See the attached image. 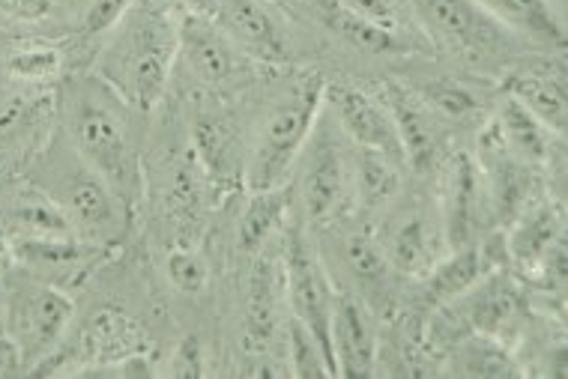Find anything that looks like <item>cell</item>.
<instances>
[{
    "instance_id": "cell-1",
    "label": "cell",
    "mask_w": 568,
    "mask_h": 379,
    "mask_svg": "<svg viewBox=\"0 0 568 379\" xmlns=\"http://www.w3.org/2000/svg\"><path fill=\"white\" fill-rule=\"evenodd\" d=\"M180 54V19L165 0H135L114 40L102 54L99 72L126 105L153 111L168 90Z\"/></svg>"
},
{
    "instance_id": "cell-2",
    "label": "cell",
    "mask_w": 568,
    "mask_h": 379,
    "mask_svg": "<svg viewBox=\"0 0 568 379\" xmlns=\"http://www.w3.org/2000/svg\"><path fill=\"white\" fill-rule=\"evenodd\" d=\"M326 81L324 75H303L294 81L261 123L257 141L252 146V156L245 162V185L248 192H266L284 185L291 167L308 144L321 111H324Z\"/></svg>"
},
{
    "instance_id": "cell-3",
    "label": "cell",
    "mask_w": 568,
    "mask_h": 379,
    "mask_svg": "<svg viewBox=\"0 0 568 379\" xmlns=\"http://www.w3.org/2000/svg\"><path fill=\"white\" fill-rule=\"evenodd\" d=\"M69 129L81 162L109 183L120 204H132L141 192V167L135 146L129 141L126 123L118 111L105 99L81 96L72 105Z\"/></svg>"
},
{
    "instance_id": "cell-4",
    "label": "cell",
    "mask_w": 568,
    "mask_h": 379,
    "mask_svg": "<svg viewBox=\"0 0 568 379\" xmlns=\"http://www.w3.org/2000/svg\"><path fill=\"white\" fill-rule=\"evenodd\" d=\"M284 293L291 301V317L303 322L305 329L312 331L314 340L321 344L329 368L338 377L333 356V308H335V290L329 284L324 263L305 239L300 227H291L287 245H284Z\"/></svg>"
},
{
    "instance_id": "cell-5",
    "label": "cell",
    "mask_w": 568,
    "mask_h": 379,
    "mask_svg": "<svg viewBox=\"0 0 568 379\" xmlns=\"http://www.w3.org/2000/svg\"><path fill=\"white\" fill-rule=\"evenodd\" d=\"M75 314V305L67 293L49 284H21L10 299V331L19 350L21 370H37L42 359L67 335V326Z\"/></svg>"
},
{
    "instance_id": "cell-6",
    "label": "cell",
    "mask_w": 568,
    "mask_h": 379,
    "mask_svg": "<svg viewBox=\"0 0 568 379\" xmlns=\"http://www.w3.org/2000/svg\"><path fill=\"white\" fill-rule=\"evenodd\" d=\"M434 40L460 58H494L506 49L509 30L490 19L476 0H407Z\"/></svg>"
},
{
    "instance_id": "cell-7",
    "label": "cell",
    "mask_w": 568,
    "mask_h": 379,
    "mask_svg": "<svg viewBox=\"0 0 568 379\" xmlns=\"http://www.w3.org/2000/svg\"><path fill=\"white\" fill-rule=\"evenodd\" d=\"M324 105L333 107L335 120L359 150H374L404 165V150L383 102L353 84H326Z\"/></svg>"
},
{
    "instance_id": "cell-8",
    "label": "cell",
    "mask_w": 568,
    "mask_h": 379,
    "mask_svg": "<svg viewBox=\"0 0 568 379\" xmlns=\"http://www.w3.org/2000/svg\"><path fill=\"white\" fill-rule=\"evenodd\" d=\"M377 99L393 117V126L404 150V165L419 171V174L428 171L437 162V150H440V132L434 123L432 107L422 102L419 93H413L395 81H383Z\"/></svg>"
},
{
    "instance_id": "cell-9",
    "label": "cell",
    "mask_w": 568,
    "mask_h": 379,
    "mask_svg": "<svg viewBox=\"0 0 568 379\" xmlns=\"http://www.w3.org/2000/svg\"><path fill=\"white\" fill-rule=\"evenodd\" d=\"M216 24L245 58H255L261 63L291 60V42L284 30L257 0H219Z\"/></svg>"
},
{
    "instance_id": "cell-10",
    "label": "cell",
    "mask_w": 568,
    "mask_h": 379,
    "mask_svg": "<svg viewBox=\"0 0 568 379\" xmlns=\"http://www.w3.org/2000/svg\"><path fill=\"white\" fill-rule=\"evenodd\" d=\"M333 356L338 377L365 379L377 373V331L359 299L335 293Z\"/></svg>"
},
{
    "instance_id": "cell-11",
    "label": "cell",
    "mask_w": 568,
    "mask_h": 379,
    "mask_svg": "<svg viewBox=\"0 0 568 379\" xmlns=\"http://www.w3.org/2000/svg\"><path fill=\"white\" fill-rule=\"evenodd\" d=\"M308 162L303 174V201L305 215L312 224L329 222L344 197V156L326 129L314 126L308 137Z\"/></svg>"
},
{
    "instance_id": "cell-12",
    "label": "cell",
    "mask_w": 568,
    "mask_h": 379,
    "mask_svg": "<svg viewBox=\"0 0 568 379\" xmlns=\"http://www.w3.org/2000/svg\"><path fill=\"white\" fill-rule=\"evenodd\" d=\"M479 165L467 153L449 158L443 174V236L449 248L473 245L479 224Z\"/></svg>"
},
{
    "instance_id": "cell-13",
    "label": "cell",
    "mask_w": 568,
    "mask_h": 379,
    "mask_svg": "<svg viewBox=\"0 0 568 379\" xmlns=\"http://www.w3.org/2000/svg\"><path fill=\"white\" fill-rule=\"evenodd\" d=\"M180 54L186 58L197 81L219 88L234 79L240 51L234 49V42L227 40L225 30L219 28L216 21L186 12L180 19Z\"/></svg>"
},
{
    "instance_id": "cell-14",
    "label": "cell",
    "mask_w": 568,
    "mask_h": 379,
    "mask_svg": "<svg viewBox=\"0 0 568 379\" xmlns=\"http://www.w3.org/2000/svg\"><path fill=\"white\" fill-rule=\"evenodd\" d=\"M58 204L67 209L75 231H84L90 236H109L120 227L123 204L111 192L109 183L88 165H81L63 183V197Z\"/></svg>"
},
{
    "instance_id": "cell-15",
    "label": "cell",
    "mask_w": 568,
    "mask_h": 379,
    "mask_svg": "<svg viewBox=\"0 0 568 379\" xmlns=\"http://www.w3.org/2000/svg\"><path fill=\"white\" fill-rule=\"evenodd\" d=\"M443 231H437L422 209H413L389 231L383 254L389 266L407 278H425L443 260Z\"/></svg>"
},
{
    "instance_id": "cell-16",
    "label": "cell",
    "mask_w": 568,
    "mask_h": 379,
    "mask_svg": "<svg viewBox=\"0 0 568 379\" xmlns=\"http://www.w3.org/2000/svg\"><path fill=\"white\" fill-rule=\"evenodd\" d=\"M192 146L204 167V174L216 185L227 188L243 176V158H240V141L231 126V120L219 111H197L192 120Z\"/></svg>"
},
{
    "instance_id": "cell-17",
    "label": "cell",
    "mask_w": 568,
    "mask_h": 379,
    "mask_svg": "<svg viewBox=\"0 0 568 379\" xmlns=\"http://www.w3.org/2000/svg\"><path fill=\"white\" fill-rule=\"evenodd\" d=\"M506 96L527 107L541 126L554 135H566L568 99L566 81L548 69H518L506 75Z\"/></svg>"
},
{
    "instance_id": "cell-18",
    "label": "cell",
    "mask_w": 568,
    "mask_h": 379,
    "mask_svg": "<svg viewBox=\"0 0 568 379\" xmlns=\"http://www.w3.org/2000/svg\"><path fill=\"white\" fill-rule=\"evenodd\" d=\"M490 19L545 49H566V28L548 0H476Z\"/></svg>"
},
{
    "instance_id": "cell-19",
    "label": "cell",
    "mask_w": 568,
    "mask_h": 379,
    "mask_svg": "<svg viewBox=\"0 0 568 379\" xmlns=\"http://www.w3.org/2000/svg\"><path fill=\"white\" fill-rule=\"evenodd\" d=\"M317 16L324 21V28L335 33L338 40H344L351 49L365 51V54H404L410 51V40L395 37L389 30L377 28L372 21L353 16L351 10H344L338 0H321L317 3Z\"/></svg>"
},
{
    "instance_id": "cell-20",
    "label": "cell",
    "mask_w": 568,
    "mask_h": 379,
    "mask_svg": "<svg viewBox=\"0 0 568 379\" xmlns=\"http://www.w3.org/2000/svg\"><path fill=\"white\" fill-rule=\"evenodd\" d=\"M497 129H500L503 144L509 146V153L518 158L520 165H545L550 158V137L554 132L541 126L539 120L529 114L527 107H520L515 99L503 96V105L497 111Z\"/></svg>"
},
{
    "instance_id": "cell-21",
    "label": "cell",
    "mask_w": 568,
    "mask_h": 379,
    "mask_svg": "<svg viewBox=\"0 0 568 379\" xmlns=\"http://www.w3.org/2000/svg\"><path fill=\"white\" fill-rule=\"evenodd\" d=\"M481 278H485V252L479 245L452 248L449 257H443L432 273L425 275L428 301L432 305H449V301L467 296L473 287H479Z\"/></svg>"
},
{
    "instance_id": "cell-22",
    "label": "cell",
    "mask_w": 568,
    "mask_h": 379,
    "mask_svg": "<svg viewBox=\"0 0 568 379\" xmlns=\"http://www.w3.org/2000/svg\"><path fill=\"white\" fill-rule=\"evenodd\" d=\"M287 206H291V195L284 192V185L266 188V192H252L243 218H240V234H236L240 236V248L245 254L264 252L266 239L282 224Z\"/></svg>"
},
{
    "instance_id": "cell-23",
    "label": "cell",
    "mask_w": 568,
    "mask_h": 379,
    "mask_svg": "<svg viewBox=\"0 0 568 379\" xmlns=\"http://www.w3.org/2000/svg\"><path fill=\"white\" fill-rule=\"evenodd\" d=\"M10 224L19 236L28 239H45V236H75V224L58 201L30 192L21 195L10 209Z\"/></svg>"
},
{
    "instance_id": "cell-24",
    "label": "cell",
    "mask_w": 568,
    "mask_h": 379,
    "mask_svg": "<svg viewBox=\"0 0 568 379\" xmlns=\"http://www.w3.org/2000/svg\"><path fill=\"white\" fill-rule=\"evenodd\" d=\"M452 370L460 373V377H518L520 368L515 365V359L509 356V350L503 347L500 338H490V335H481L476 331L473 338H467L455 350V359H452Z\"/></svg>"
},
{
    "instance_id": "cell-25",
    "label": "cell",
    "mask_w": 568,
    "mask_h": 379,
    "mask_svg": "<svg viewBox=\"0 0 568 379\" xmlns=\"http://www.w3.org/2000/svg\"><path fill=\"white\" fill-rule=\"evenodd\" d=\"M559 243V222L550 206H532L509 236V254L524 266H539Z\"/></svg>"
},
{
    "instance_id": "cell-26",
    "label": "cell",
    "mask_w": 568,
    "mask_h": 379,
    "mask_svg": "<svg viewBox=\"0 0 568 379\" xmlns=\"http://www.w3.org/2000/svg\"><path fill=\"white\" fill-rule=\"evenodd\" d=\"M88 344L93 359L99 356V359L120 361L135 356V352H144V338H141L135 322L129 320L126 314L111 311V308L93 317L88 329Z\"/></svg>"
},
{
    "instance_id": "cell-27",
    "label": "cell",
    "mask_w": 568,
    "mask_h": 379,
    "mask_svg": "<svg viewBox=\"0 0 568 379\" xmlns=\"http://www.w3.org/2000/svg\"><path fill=\"white\" fill-rule=\"evenodd\" d=\"M398 185H402V165L395 158L374 153V150L356 153V195L365 209H381L389 204Z\"/></svg>"
},
{
    "instance_id": "cell-28",
    "label": "cell",
    "mask_w": 568,
    "mask_h": 379,
    "mask_svg": "<svg viewBox=\"0 0 568 379\" xmlns=\"http://www.w3.org/2000/svg\"><path fill=\"white\" fill-rule=\"evenodd\" d=\"M275 329V269L273 263H257L248 293V314H245V344L252 350L266 347Z\"/></svg>"
},
{
    "instance_id": "cell-29",
    "label": "cell",
    "mask_w": 568,
    "mask_h": 379,
    "mask_svg": "<svg viewBox=\"0 0 568 379\" xmlns=\"http://www.w3.org/2000/svg\"><path fill=\"white\" fill-rule=\"evenodd\" d=\"M481 290H476V299H473L470 317L476 331L481 335H490V338H500L503 329H509V322L515 320L518 314V296L506 281H485L481 278Z\"/></svg>"
},
{
    "instance_id": "cell-30",
    "label": "cell",
    "mask_w": 568,
    "mask_h": 379,
    "mask_svg": "<svg viewBox=\"0 0 568 379\" xmlns=\"http://www.w3.org/2000/svg\"><path fill=\"white\" fill-rule=\"evenodd\" d=\"M344 263L365 290H386L393 266L368 234H351L344 239Z\"/></svg>"
},
{
    "instance_id": "cell-31",
    "label": "cell",
    "mask_w": 568,
    "mask_h": 379,
    "mask_svg": "<svg viewBox=\"0 0 568 379\" xmlns=\"http://www.w3.org/2000/svg\"><path fill=\"white\" fill-rule=\"evenodd\" d=\"M419 99L432 107V114H440L446 120H470L481 111L479 96L470 88H464V84L449 79L425 84L419 90Z\"/></svg>"
},
{
    "instance_id": "cell-32",
    "label": "cell",
    "mask_w": 568,
    "mask_h": 379,
    "mask_svg": "<svg viewBox=\"0 0 568 379\" xmlns=\"http://www.w3.org/2000/svg\"><path fill=\"white\" fill-rule=\"evenodd\" d=\"M12 254L21 257L30 266H72L81 260V245L75 236H45V239H28L19 236V243L12 245Z\"/></svg>"
},
{
    "instance_id": "cell-33",
    "label": "cell",
    "mask_w": 568,
    "mask_h": 379,
    "mask_svg": "<svg viewBox=\"0 0 568 379\" xmlns=\"http://www.w3.org/2000/svg\"><path fill=\"white\" fill-rule=\"evenodd\" d=\"M63 69V51L54 45H24L10 51L7 72L16 81H51L58 79Z\"/></svg>"
},
{
    "instance_id": "cell-34",
    "label": "cell",
    "mask_w": 568,
    "mask_h": 379,
    "mask_svg": "<svg viewBox=\"0 0 568 379\" xmlns=\"http://www.w3.org/2000/svg\"><path fill=\"white\" fill-rule=\"evenodd\" d=\"M287 347H291V365L296 377H335L321 344L296 317L287 320Z\"/></svg>"
},
{
    "instance_id": "cell-35",
    "label": "cell",
    "mask_w": 568,
    "mask_h": 379,
    "mask_svg": "<svg viewBox=\"0 0 568 379\" xmlns=\"http://www.w3.org/2000/svg\"><path fill=\"white\" fill-rule=\"evenodd\" d=\"M165 273L168 281L174 284V290L186 293V296H197L206 287V278H210L204 257L195 248H186V245H174L168 252Z\"/></svg>"
},
{
    "instance_id": "cell-36",
    "label": "cell",
    "mask_w": 568,
    "mask_h": 379,
    "mask_svg": "<svg viewBox=\"0 0 568 379\" xmlns=\"http://www.w3.org/2000/svg\"><path fill=\"white\" fill-rule=\"evenodd\" d=\"M338 3H342L344 10H351L353 16H359V19L372 21L377 28L389 30L395 37L407 40L410 21H407L402 0H338Z\"/></svg>"
},
{
    "instance_id": "cell-37",
    "label": "cell",
    "mask_w": 568,
    "mask_h": 379,
    "mask_svg": "<svg viewBox=\"0 0 568 379\" xmlns=\"http://www.w3.org/2000/svg\"><path fill=\"white\" fill-rule=\"evenodd\" d=\"M132 7H135V0H90L84 21H81L84 37H99V33L114 30Z\"/></svg>"
},
{
    "instance_id": "cell-38",
    "label": "cell",
    "mask_w": 568,
    "mask_h": 379,
    "mask_svg": "<svg viewBox=\"0 0 568 379\" xmlns=\"http://www.w3.org/2000/svg\"><path fill=\"white\" fill-rule=\"evenodd\" d=\"M54 10V0H0V16H7L21 24H37L49 19Z\"/></svg>"
},
{
    "instance_id": "cell-39",
    "label": "cell",
    "mask_w": 568,
    "mask_h": 379,
    "mask_svg": "<svg viewBox=\"0 0 568 379\" xmlns=\"http://www.w3.org/2000/svg\"><path fill=\"white\" fill-rule=\"evenodd\" d=\"M171 373L183 379L201 377V373H204V365H201V344H197V338H186L180 347H176Z\"/></svg>"
},
{
    "instance_id": "cell-40",
    "label": "cell",
    "mask_w": 568,
    "mask_h": 379,
    "mask_svg": "<svg viewBox=\"0 0 568 379\" xmlns=\"http://www.w3.org/2000/svg\"><path fill=\"white\" fill-rule=\"evenodd\" d=\"M21 370V359L16 344H12L10 331L0 326V373H16Z\"/></svg>"
},
{
    "instance_id": "cell-41",
    "label": "cell",
    "mask_w": 568,
    "mask_h": 379,
    "mask_svg": "<svg viewBox=\"0 0 568 379\" xmlns=\"http://www.w3.org/2000/svg\"><path fill=\"white\" fill-rule=\"evenodd\" d=\"M186 7L189 16H201V19H213L216 21L219 12V0H180Z\"/></svg>"
},
{
    "instance_id": "cell-42",
    "label": "cell",
    "mask_w": 568,
    "mask_h": 379,
    "mask_svg": "<svg viewBox=\"0 0 568 379\" xmlns=\"http://www.w3.org/2000/svg\"><path fill=\"white\" fill-rule=\"evenodd\" d=\"M12 257V245L3 239V234H0V263H7Z\"/></svg>"
}]
</instances>
